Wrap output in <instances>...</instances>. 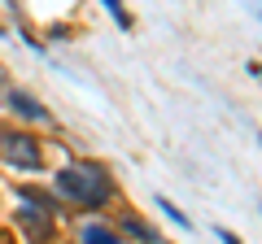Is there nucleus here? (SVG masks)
<instances>
[{"instance_id":"nucleus-1","label":"nucleus","mask_w":262,"mask_h":244,"mask_svg":"<svg viewBox=\"0 0 262 244\" xmlns=\"http://www.w3.org/2000/svg\"><path fill=\"white\" fill-rule=\"evenodd\" d=\"M57 192H61L66 201H75V205H105L110 201V175H105L101 166H92V161H70V166L57 170Z\"/></svg>"},{"instance_id":"nucleus-2","label":"nucleus","mask_w":262,"mask_h":244,"mask_svg":"<svg viewBox=\"0 0 262 244\" xmlns=\"http://www.w3.org/2000/svg\"><path fill=\"white\" fill-rule=\"evenodd\" d=\"M0 157L9 161L13 170H39L44 166V153H39L35 135H27V131H0Z\"/></svg>"},{"instance_id":"nucleus-3","label":"nucleus","mask_w":262,"mask_h":244,"mask_svg":"<svg viewBox=\"0 0 262 244\" xmlns=\"http://www.w3.org/2000/svg\"><path fill=\"white\" fill-rule=\"evenodd\" d=\"M18 223H22V231L31 235V240L35 244H48L53 240V214H48V209H18Z\"/></svg>"},{"instance_id":"nucleus-4","label":"nucleus","mask_w":262,"mask_h":244,"mask_svg":"<svg viewBox=\"0 0 262 244\" xmlns=\"http://www.w3.org/2000/svg\"><path fill=\"white\" fill-rule=\"evenodd\" d=\"M9 105H13V113H22V118H35V122L48 118V109L35 101V96H27V92H9Z\"/></svg>"},{"instance_id":"nucleus-5","label":"nucleus","mask_w":262,"mask_h":244,"mask_svg":"<svg viewBox=\"0 0 262 244\" xmlns=\"http://www.w3.org/2000/svg\"><path fill=\"white\" fill-rule=\"evenodd\" d=\"M79 244H122V240H118V231H114V227H105V223H88L83 231H79Z\"/></svg>"},{"instance_id":"nucleus-6","label":"nucleus","mask_w":262,"mask_h":244,"mask_svg":"<svg viewBox=\"0 0 262 244\" xmlns=\"http://www.w3.org/2000/svg\"><path fill=\"white\" fill-rule=\"evenodd\" d=\"M158 205H162V214H166V218H170V223H175V227H192V223H188V214H179V209L170 205L166 197H158Z\"/></svg>"},{"instance_id":"nucleus-7","label":"nucleus","mask_w":262,"mask_h":244,"mask_svg":"<svg viewBox=\"0 0 262 244\" xmlns=\"http://www.w3.org/2000/svg\"><path fill=\"white\" fill-rule=\"evenodd\" d=\"M105 9H110V13H114V22H118V27H122V31H127V27H131V13H127V9H122V0H105Z\"/></svg>"},{"instance_id":"nucleus-8","label":"nucleus","mask_w":262,"mask_h":244,"mask_svg":"<svg viewBox=\"0 0 262 244\" xmlns=\"http://www.w3.org/2000/svg\"><path fill=\"white\" fill-rule=\"evenodd\" d=\"M219 240H223V244H241V240H236L232 231H219Z\"/></svg>"},{"instance_id":"nucleus-9","label":"nucleus","mask_w":262,"mask_h":244,"mask_svg":"<svg viewBox=\"0 0 262 244\" xmlns=\"http://www.w3.org/2000/svg\"><path fill=\"white\" fill-rule=\"evenodd\" d=\"M0 35H5V31H0Z\"/></svg>"},{"instance_id":"nucleus-10","label":"nucleus","mask_w":262,"mask_h":244,"mask_svg":"<svg viewBox=\"0 0 262 244\" xmlns=\"http://www.w3.org/2000/svg\"><path fill=\"white\" fill-rule=\"evenodd\" d=\"M0 83H5V79H0Z\"/></svg>"}]
</instances>
